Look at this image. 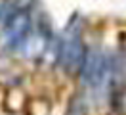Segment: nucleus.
<instances>
[{"instance_id": "f03ea898", "label": "nucleus", "mask_w": 126, "mask_h": 115, "mask_svg": "<svg viewBox=\"0 0 126 115\" xmlns=\"http://www.w3.org/2000/svg\"><path fill=\"white\" fill-rule=\"evenodd\" d=\"M84 42L79 33H69L63 38L61 48H59V63L69 75H77L84 61Z\"/></svg>"}, {"instance_id": "0eeeda50", "label": "nucleus", "mask_w": 126, "mask_h": 115, "mask_svg": "<svg viewBox=\"0 0 126 115\" xmlns=\"http://www.w3.org/2000/svg\"><path fill=\"white\" fill-rule=\"evenodd\" d=\"M67 115H80V113H77V111H71V113H67Z\"/></svg>"}, {"instance_id": "7ed1b4c3", "label": "nucleus", "mask_w": 126, "mask_h": 115, "mask_svg": "<svg viewBox=\"0 0 126 115\" xmlns=\"http://www.w3.org/2000/svg\"><path fill=\"white\" fill-rule=\"evenodd\" d=\"M29 15L25 12H12L6 17V27H4V44L10 50H19L25 38L29 37Z\"/></svg>"}, {"instance_id": "20e7f679", "label": "nucleus", "mask_w": 126, "mask_h": 115, "mask_svg": "<svg viewBox=\"0 0 126 115\" xmlns=\"http://www.w3.org/2000/svg\"><path fill=\"white\" fill-rule=\"evenodd\" d=\"M42 48H44V40H42V37H40V35H32V33H29V37L25 38V42L21 44L19 50H21L25 56H29V58H36V56H40Z\"/></svg>"}, {"instance_id": "423d86ee", "label": "nucleus", "mask_w": 126, "mask_h": 115, "mask_svg": "<svg viewBox=\"0 0 126 115\" xmlns=\"http://www.w3.org/2000/svg\"><path fill=\"white\" fill-rule=\"evenodd\" d=\"M8 10H12V6H10V4L0 2V21H2V19H6V17L12 14V12H8Z\"/></svg>"}, {"instance_id": "39448f33", "label": "nucleus", "mask_w": 126, "mask_h": 115, "mask_svg": "<svg viewBox=\"0 0 126 115\" xmlns=\"http://www.w3.org/2000/svg\"><path fill=\"white\" fill-rule=\"evenodd\" d=\"M6 107L10 111H21L25 107V94L19 88H12L6 96Z\"/></svg>"}, {"instance_id": "f257e3e1", "label": "nucleus", "mask_w": 126, "mask_h": 115, "mask_svg": "<svg viewBox=\"0 0 126 115\" xmlns=\"http://www.w3.org/2000/svg\"><path fill=\"white\" fill-rule=\"evenodd\" d=\"M80 81L92 92H101L113 79V58L103 48H90L84 54L80 67Z\"/></svg>"}]
</instances>
